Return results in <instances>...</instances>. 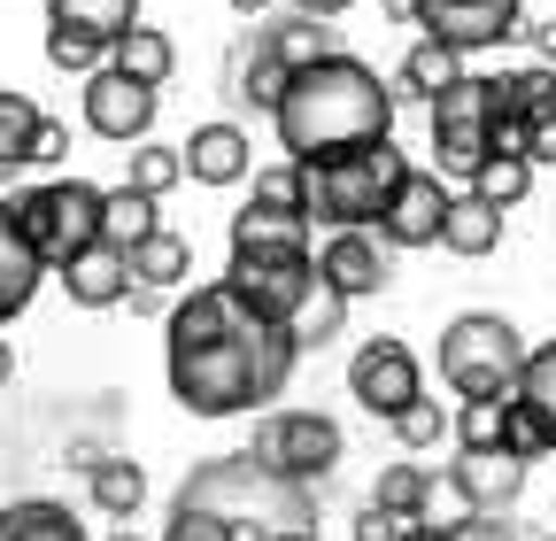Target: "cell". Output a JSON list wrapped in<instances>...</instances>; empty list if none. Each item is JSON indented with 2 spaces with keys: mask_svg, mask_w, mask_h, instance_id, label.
<instances>
[{
  "mask_svg": "<svg viewBox=\"0 0 556 541\" xmlns=\"http://www.w3.org/2000/svg\"><path fill=\"white\" fill-rule=\"evenodd\" d=\"M302 349L287 325L255 317L225 279L193 287L178 310H170V332H163V372H170V394L178 411L193 418H240V411H263L270 394H287Z\"/></svg>",
  "mask_w": 556,
  "mask_h": 541,
  "instance_id": "cell-1",
  "label": "cell"
},
{
  "mask_svg": "<svg viewBox=\"0 0 556 541\" xmlns=\"http://www.w3.org/2000/svg\"><path fill=\"white\" fill-rule=\"evenodd\" d=\"M270 124H278L287 163H325V155H348V148H379V140H394V86L356 54H325V62L287 78Z\"/></svg>",
  "mask_w": 556,
  "mask_h": 541,
  "instance_id": "cell-2",
  "label": "cell"
},
{
  "mask_svg": "<svg viewBox=\"0 0 556 541\" xmlns=\"http://www.w3.org/2000/svg\"><path fill=\"white\" fill-rule=\"evenodd\" d=\"M170 511H201L217 518L232 541H287V533H317V495L278 480L270 464H255L248 449L240 456H208L186 471V488L170 495Z\"/></svg>",
  "mask_w": 556,
  "mask_h": 541,
  "instance_id": "cell-3",
  "label": "cell"
},
{
  "mask_svg": "<svg viewBox=\"0 0 556 541\" xmlns=\"http://www.w3.org/2000/svg\"><path fill=\"white\" fill-rule=\"evenodd\" d=\"M302 171V217L325 225V232H379L394 186L409 178V155L394 140L379 148H348V155H325V163H294Z\"/></svg>",
  "mask_w": 556,
  "mask_h": 541,
  "instance_id": "cell-4",
  "label": "cell"
},
{
  "mask_svg": "<svg viewBox=\"0 0 556 541\" xmlns=\"http://www.w3.org/2000/svg\"><path fill=\"white\" fill-rule=\"evenodd\" d=\"M526 379V332L503 310H464L441 325V387L464 402H510Z\"/></svg>",
  "mask_w": 556,
  "mask_h": 541,
  "instance_id": "cell-5",
  "label": "cell"
},
{
  "mask_svg": "<svg viewBox=\"0 0 556 541\" xmlns=\"http://www.w3.org/2000/svg\"><path fill=\"white\" fill-rule=\"evenodd\" d=\"M503 124H510V71H464L441 101H433V171L471 178L479 163L503 155Z\"/></svg>",
  "mask_w": 556,
  "mask_h": 541,
  "instance_id": "cell-6",
  "label": "cell"
},
{
  "mask_svg": "<svg viewBox=\"0 0 556 541\" xmlns=\"http://www.w3.org/2000/svg\"><path fill=\"white\" fill-rule=\"evenodd\" d=\"M9 217L24 232V248L39 255V270H62L70 255L101 248V186L93 178H47V186H24L9 201Z\"/></svg>",
  "mask_w": 556,
  "mask_h": 541,
  "instance_id": "cell-7",
  "label": "cell"
},
{
  "mask_svg": "<svg viewBox=\"0 0 556 541\" xmlns=\"http://www.w3.org/2000/svg\"><path fill=\"white\" fill-rule=\"evenodd\" d=\"M248 456L270 464L278 480H294V488L317 495V480H332V471H340L348 441H340V426H332L325 411H270V418L255 426V449H248Z\"/></svg>",
  "mask_w": 556,
  "mask_h": 541,
  "instance_id": "cell-8",
  "label": "cell"
},
{
  "mask_svg": "<svg viewBox=\"0 0 556 541\" xmlns=\"http://www.w3.org/2000/svg\"><path fill=\"white\" fill-rule=\"evenodd\" d=\"M225 287H232L255 317L294 325V310H302L309 287H317V248H255V255H232V263H225Z\"/></svg>",
  "mask_w": 556,
  "mask_h": 541,
  "instance_id": "cell-9",
  "label": "cell"
},
{
  "mask_svg": "<svg viewBox=\"0 0 556 541\" xmlns=\"http://www.w3.org/2000/svg\"><path fill=\"white\" fill-rule=\"evenodd\" d=\"M409 16L426 24L433 47L479 54V47H503L510 32H526V0H409Z\"/></svg>",
  "mask_w": 556,
  "mask_h": 541,
  "instance_id": "cell-10",
  "label": "cell"
},
{
  "mask_svg": "<svg viewBox=\"0 0 556 541\" xmlns=\"http://www.w3.org/2000/svg\"><path fill=\"white\" fill-rule=\"evenodd\" d=\"M348 394H356V411H371V418H402L409 402H426V372H417V356L402 349V341H364L356 356H348Z\"/></svg>",
  "mask_w": 556,
  "mask_h": 541,
  "instance_id": "cell-11",
  "label": "cell"
},
{
  "mask_svg": "<svg viewBox=\"0 0 556 541\" xmlns=\"http://www.w3.org/2000/svg\"><path fill=\"white\" fill-rule=\"evenodd\" d=\"M155 116H163V93H155V86L109 71V62L86 78V131H93V140H116V148L131 155V148L155 131Z\"/></svg>",
  "mask_w": 556,
  "mask_h": 541,
  "instance_id": "cell-12",
  "label": "cell"
},
{
  "mask_svg": "<svg viewBox=\"0 0 556 541\" xmlns=\"http://www.w3.org/2000/svg\"><path fill=\"white\" fill-rule=\"evenodd\" d=\"M317 279H325L340 302H364V294H379V287L394 279V248H387L379 232H325Z\"/></svg>",
  "mask_w": 556,
  "mask_h": 541,
  "instance_id": "cell-13",
  "label": "cell"
},
{
  "mask_svg": "<svg viewBox=\"0 0 556 541\" xmlns=\"http://www.w3.org/2000/svg\"><path fill=\"white\" fill-rule=\"evenodd\" d=\"M448 186H441V171H417L409 163V178L394 186V201H387V217H379V240L387 248H433L441 240V225H448Z\"/></svg>",
  "mask_w": 556,
  "mask_h": 541,
  "instance_id": "cell-14",
  "label": "cell"
},
{
  "mask_svg": "<svg viewBox=\"0 0 556 541\" xmlns=\"http://www.w3.org/2000/svg\"><path fill=\"white\" fill-rule=\"evenodd\" d=\"M526 471H533V464H518L510 449H456V456H448V488H456L471 511H495V518H503V511L526 495Z\"/></svg>",
  "mask_w": 556,
  "mask_h": 541,
  "instance_id": "cell-15",
  "label": "cell"
},
{
  "mask_svg": "<svg viewBox=\"0 0 556 541\" xmlns=\"http://www.w3.org/2000/svg\"><path fill=\"white\" fill-rule=\"evenodd\" d=\"M510 124H518V155L533 171L556 163V71H548V62L510 71Z\"/></svg>",
  "mask_w": 556,
  "mask_h": 541,
  "instance_id": "cell-16",
  "label": "cell"
},
{
  "mask_svg": "<svg viewBox=\"0 0 556 541\" xmlns=\"http://www.w3.org/2000/svg\"><path fill=\"white\" fill-rule=\"evenodd\" d=\"M178 163H186L193 186H240L255 171V148H248L240 124H193L186 148H178Z\"/></svg>",
  "mask_w": 556,
  "mask_h": 541,
  "instance_id": "cell-17",
  "label": "cell"
},
{
  "mask_svg": "<svg viewBox=\"0 0 556 541\" xmlns=\"http://www.w3.org/2000/svg\"><path fill=\"white\" fill-rule=\"evenodd\" d=\"M54 279H62V294L78 302V310H116V302L131 294V270H124V255H116V248H86V255H70Z\"/></svg>",
  "mask_w": 556,
  "mask_h": 541,
  "instance_id": "cell-18",
  "label": "cell"
},
{
  "mask_svg": "<svg viewBox=\"0 0 556 541\" xmlns=\"http://www.w3.org/2000/svg\"><path fill=\"white\" fill-rule=\"evenodd\" d=\"M39 279H47V270H39V255L24 248V232H16V217H9V201H0V325L31 310Z\"/></svg>",
  "mask_w": 556,
  "mask_h": 541,
  "instance_id": "cell-19",
  "label": "cell"
},
{
  "mask_svg": "<svg viewBox=\"0 0 556 541\" xmlns=\"http://www.w3.org/2000/svg\"><path fill=\"white\" fill-rule=\"evenodd\" d=\"M124 270H131V287H139V294H170V287L193 279V248H186L178 232H148V240L124 255Z\"/></svg>",
  "mask_w": 556,
  "mask_h": 541,
  "instance_id": "cell-20",
  "label": "cell"
},
{
  "mask_svg": "<svg viewBox=\"0 0 556 541\" xmlns=\"http://www.w3.org/2000/svg\"><path fill=\"white\" fill-rule=\"evenodd\" d=\"M148 232H163V201L148 193H131V186H101V248L131 255Z\"/></svg>",
  "mask_w": 556,
  "mask_h": 541,
  "instance_id": "cell-21",
  "label": "cell"
},
{
  "mask_svg": "<svg viewBox=\"0 0 556 541\" xmlns=\"http://www.w3.org/2000/svg\"><path fill=\"white\" fill-rule=\"evenodd\" d=\"M464 78V54H448V47H433V39H417L409 54H402V71H394V101H441L448 86Z\"/></svg>",
  "mask_w": 556,
  "mask_h": 541,
  "instance_id": "cell-22",
  "label": "cell"
},
{
  "mask_svg": "<svg viewBox=\"0 0 556 541\" xmlns=\"http://www.w3.org/2000/svg\"><path fill=\"white\" fill-rule=\"evenodd\" d=\"M255 248H309V217L302 210H232V255H255Z\"/></svg>",
  "mask_w": 556,
  "mask_h": 541,
  "instance_id": "cell-23",
  "label": "cell"
},
{
  "mask_svg": "<svg viewBox=\"0 0 556 541\" xmlns=\"http://www.w3.org/2000/svg\"><path fill=\"white\" fill-rule=\"evenodd\" d=\"M170 62H178V47H170V32H155V24H131V32L109 47V71L155 86V93H163V78H170Z\"/></svg>",
  "mask_w": 556,
  "mask_h": 541,
  "instance_id": "cell-24",
  "label": "cell"
},
{
  "mask_svg": "<svg viewBox=\"0 0 556 541\" xmlns=\"http://www.w3.org/2000/svg\"><path fill=\"white\" fill-rule=\"evenodd\" d=\"M0 541H86V526L70 518V503L24 495V503H0Z\"/></svg>",
  "mask_w": 556,
  "mask_h": 541,
  "instance_id": "cell-25",
  "label": "cell"
},
{
  "mask_svg": "<svg viewBox=\"0 0 556 541\" xmlns=\"http://www.w3.org/2000/svg\"><path fill=\"white\" fill-rule=\"evenodd\" d=\"M86 488H93V511L101 518H131L139 503H148V471H139L131 456H93L86 464Z\"/></svg>",
  "mask_w": 556,
  "mask_h": 541,
  "instance_id": "cell-26",
  "label": "cell"
},
{
  "mask_svg": "<svg viewBox=\"0 0 556 541\" xmlns=\"http://www.w3.org/2000/svg\"><path fill=\"white\" fill-rule=\"evenodd\" d=\"M441 248L448 255H495L503 248V210H486L479 193H456L448 201V225H441Z\"/></svg>",
  "mask_w": 556,
  "mask_h": 541,
  "instance_id": "cell-27",
  "label": "cell"
},
{
  "mask_svg": "<svg viewBox=\"0 0 556 541\" xmlns=\"http://www.w3.org/2000/svg\"><path fill=\"white\" fill-rule=\"evenodd\" d=\"M47 24H70V32H93L101 47H116L131 24H139V0H47Z\"/></svg>",
  "mask_w": 556,
  "mask_h": 541,
  "instance_id": "cell-28",
  "label": "cell"
},
{
  "mask_svg": "<svg viewBox=\"0 0 556 541\" xmlns=\"http://www.w3.org/2000/svg\"><path fill=\"white\" fill-rule=\"evenodd\" d=\"M371 503L394 511L402 526H417V518L433 511V471H426V464H387V471H379V488H371Z\"/></svg>",
  "mask_w": 556,
  "mask_h": 541,
  "instance_id": "cell-29",
  "label": "cell"
},
{
  "mask_svg": "<svg viewBox=\"0 0 556 541\" xmlns=\"http://www.w3.org/2000/svg\"><path fill=\"white\" fill-rule=\"evenodd\" d=\"M270 47H278V62H287V71H309V62H325V54H348V47H340V32H332V24H317V16H287V24H270Z\"/></svg>",
  "mask_w": 556,
  "mask_h": 541,
  "instance_id": "cell-30",
  "label": "cell"
},
{
  "mask_svg": "<svg viewBox=\"0 0 556 541\" xmlns=\"http://www.w3.org/2000/svg\"><path fill=\"white\" fill-rule=\"evenodd\" d=\"M287 62H278V47H270V32H255V54H240V101H255V109H278V93H287Z\"/></svg>",
  "mask_w": 556,
  "mask_h": 541,
  "instance_id": "cell-31",
  "label": "cell"
},
{
  "mask_svg": "<svg viewBox=\"0 0 556 541\" xmlns=\"http://www.w3.org/2000/svg\"><path fill=\"white\" fill-rule=\"evenodd\" d=\"M503 449H510L518 464H533V456H556V426L533 411L526 394H510V402H503Z\"/></svg>",
  "mask_w": 556,
  "mask_h": 541,
  "instance_id": "cell-32",
  "label": "cell"
},
{
  "mask_svg": "<svg viewBox=\"0 0 556 541\" xmlns=\"http://www.w3.org/2000/svg\"><path fill=\"white\" fill-rule=\"evenodd\" d=\"M31 140H39V109L24 93H0V178L31 163Z\"/></svg>",
  "mask_w": 556,
  "mask_h": 541,
  "instance_id": "cell-33",
  "label": "cell"
},
{
  "mask_svg": "<svg viewBox=\"0 0 556 541\" xmlns=\"http://www.w3.org/2000/svg\"><path fill=\"white\" fill-rule=\"evenodd\" d=\"M526 186H533V163H526V155H495V163L471 171V193L486 201V210H510V201H526Z\"/></svg>",
  "mask_w": 556,
  "mask_h": 541,
  "instance_id": "cell-34",
  "label": "cell"
},
{
  "mask_svg": "<svg viewBox=\"0 0 556 541\" xmlns=\"http://www.w3.org/2000/svg\"><path fill=\"white\" fill-rule=\"evenodd\" d=\"M340 317H348V302L317 279V287H309V302H302V310H294V325H287V332H294V349H325L332 332H340Z\"/></svg>",
  "mask_w": 556,
  "mask_h": 541,
  "instance_id": "cell-35",
  "label": "cell"
},
{
  "mask_svg": "<svg viewBox=\"0 0 556 541\" xmlns=\"http://www.w3.org/2000/svg\"><path fill=\"white\" fill-rule=\"evenodd\" d=\"M178 178H186V163H178V148H148V140H139V148H131V178H124L131 193H148V201H163V193H170Z\"/></svg>",
  "mask_w": 556,
  "mask_h": 541,
  "instance_id": "cell-36",
  "label": "cell"
},
{
  "mask_svg": "<svg viewBox=\"0 0 556 541\" xmlns=\"http://www.w3.org/2000/svg\"><path fill=\"white\" fill-rule=\"evenodd\" d=\"M101 54H109V47H101L93 32L47 24V62H54V71H86V78H93V71H101Z\"/></svg>",
  "mask_w": 556,
  "mask_h": 541,
  "instance_id": "cell-37",
  "label": "cell"
},
{
  "mask_svg": "<svg viewBox=\"0 0 556 541\" xmlns=\"http://www.w3.org/2000/svg\"><path fill=\"white\" fill-rule=\"evenodd\" d=\"M518 394L533 402V411L556 426V341H541V349H526V379H518Z\"/></svg>",
  "mask_w": 556,
  "mask_h": 541,
  "instance_id": "cell-38",
  "label": "cell"
},
{
  "mask_svg": "<svg viewBox=\"0 0 556 541\" xmlns=\"http://www.w3.org/2000/svg\"><path fill=\"white\" fill-rule=\"evenodd\" d=\"M456 449H503V402H464L456 411Z\"/></svg>",
  "mask_w": 556,
  "mask_h": 541,
  "instance_id": "cell-39",
  "label": "cell"
},
{
  "mask_svg": "<svg viewBox=\"0 0 556 541\" xmlns=\"http://www.w3.org/2000/svg\"><path fill=\"white\" fill-rule=\"evenodd\" d=\"M394 433H402V449H441V433H448V418H441V402L426 394V402H409V411L394 418Z\"/></svg>",
  "mask_w": 556,
  "mask_h": 541,
  "instance_id": "cell-40",
  "label": "cell"
},
{
  "mask_svg": "<svg viewBox=\"0 0 556 541\" xmlns=\"http://www.w3.org/2000/svg\"><path fill=\"white\" fill-rule=\"evenodd\" d=\"M255 201H263V210H302V171H294V163L255 171Z\"/></svg>",
  "mask_w": 556,
  "mask_h": 541,
  "instance_id": "cell-41",
  "label": "cell"
},
{
  "mask_svg": "<svg viewBox=\"0 0 556 541\" xmlns=\"http://www.w3.org/2000/svg\"><path fill=\"white\" fill-rule=\"evenodd\" d=\"M448 541H518V526H510V518H495V511H471V518H456V526H448Z\"/></svg>",
  "mask_w": 556,
  "mask_h": 541,
  "instance_id": "cell-42",
  "label": "cell"
},
{
  "mask_svg": "<svg viewBox=\"0 0 556 541\" xmlns=\"http://www.w3.org/2000/svg\"><path fill=\"white\" fill-rule=\"evenodd\" d=\"M163 541H232L217 518H201V511H170L163 518Z\"/></svg>",
  "mask_w": 556,
  "mask_h": 541,
  "instance_id": "cell-43",
  "label": "cell"
},
{
  "mask_svg": "<svg viewBox=\"0 0 556 541\" xmlns=\"http://www.w3.org/2000/svg\"><path fill=\"white\" fill-rule=\"evenodd\" d=\"M62 155H70V124H54V116H39V140H31V163H47V171H54Z\"/></svg>",
  "mask_w": 556,
  "mask_h": 541,
  "instance_id": "cell-44",
  "label": "cell"
},
{
  "mask_svg": "<svg viewBox=\"0 0 556 541\" xmlns=\"http://www.w3.org/2000/svg\"><path fill=\"white\" fill-rule=\"evenodd\" d=\"M356 541H402V518L379 511V503H364V511H356Z\"/></svg>",
  "mask_w": 556,
  "mask_h": 541,
  "instance_id": "cell-45",
  "label": "cell"
},
{
  "mask_svg": "<svg viewBox=\"0 0 556 541\" xmlns=\"http://www.w3.org/2000/svg\"><path fill=\"white\" fill-rule=\"evenodd\" d=\"M356 0H294V16H317V24H332V16H348Z\"/></svg>",
  "mask_w": 556,
  "mask_h": 541,
  "instance_id": "cell-46",
  "label": "cell"
},
{
  "mask_svg": "<svg viewBox=\"0 0 556 541\" xmlns=\"http://www.w3.org/2000/svg\"><path fill=\"white\" fill-rule=\"evenodd\" d=\"M402 541H448V526H433V518H417V526H402Z\"/></svg>",
  "mask_w": 556,
  "mask_h": 541,
  "instance_id": "cell-47",
  "label": "cell"
},
{
  "mask_svg": "<svg viewBox=\"0 0 556 541\" xmlns=\"http://www.w3.org/2000/svg\"><path fill=\"white\" fill-rule=\"evenodd\" d=\"M533 32V47H541V62H556V24H526Z\"/></svg>",
  "mask_w": 556,
  "mask_h": 541,
  "instance_id": "cell-48",
  "label": "cell"
},
{
  "mask_svg": "<svg viewBox=\"0 0 556 541\" xmlns=\"http://www.w3.org/2000/svg\"><path fill=\"white\" fill-rule=\"evenodd\" d=\"M9 379H16V349H9V341H0V387H9Z\"/></svg>",
  "mask_w": 556,
  "mask_h": 541,
  "instance_id": "cell-49",
  "label": "cell"
},
{
  "mask_svg": "<svg viewBox=\"0 0 556 541\" xmlns=\"http://www.w3.org/2000/svg\"><path fill=\"white\" fill-rule=\"evenodd\" d=\"M232 9H240V16H263V9H270V0H232Z\"/></svg>",
  "mask_w": 556,
  "mask_h": 541,
  "instance_id": "cell-50",
  "label": "cell"
},
{
  "mask_svg": "<svg viewBox=\"0 0 556 541\" xmlns=\"http://www.w3.org/2000/svg\"><path fill=\"white\" fill-rule=\"evenodd\" d=\"M109 541H139V533H131V526H124V533H109Z\"/></svg>",
  "mask_w": 556,
  "mask_h": 541,
  "instance_id": "cell-51",
  "label": "cell"
},
{
  "mask_svg": "<svg viewBox=\"0 0 556 541\" xmlns=\"http://www.w3.org/2000/svg\"><path fill=\"white\" fill-rule=\"evenodd\" d=\"M379 9H409V0H379Z\"/></svg>",
  "mask_w": 556,
  "mask_h": 541,
  "instance_id": "cell-52",
  "label": "cell"
},
{
  "mask_svg": "<svg viewBox=\"0 0 556 541\" xmlns=\"http://www.w3.org/2000/svg\"><path fill=\"white\" fill-rule=\"evenodd\" d=\"M287 541H317V533H287Z\"/></svg>",
  "mask_w": 556,
  "mask_h": 541,
  "instance_id": "cell-53",
  "label": "cell"
},
{
  "mask_svg": "<svg viewBox=\"0 0 556 541\" xmlns=\"http://www.w3.org/2000/svg\"><path fill=\"white\" fill-rule=\"evenodd\" d=\"M548 541H556V533H548Z\"/></svg>",
  "mask_w": 556,
  "mask_h": 541,
  "instance_id": "cell-54",
  "label": "cell"
}]
</instances>
